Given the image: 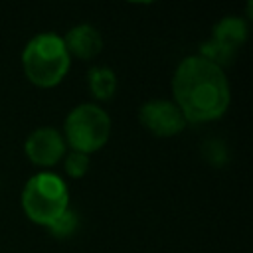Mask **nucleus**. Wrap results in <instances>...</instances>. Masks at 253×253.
Masks as SVG:
<instances>
[{"mask_svg":"<svg viewBox=\"0 0 253 253\" xmlns=\"http://www.w3.org/2000/svg\"><path fill=\"white\" fill-rule=\"evenodd\" d=\"M77 225H79V217H77V213H75L71 208H67V210H65V211H63L51 225H47V231H49L51 235L63 239V237L73 235L75 229H77Z\"/></svg>","mask_w":253,"mask_h":253,"instance_id":"obj_11","label":"nucleus"},{"mask_svg":"<svg viewBox=\"0 0 253 253\" xmlns=\"http://www.w3.org/2000/svg\"><path fill=\"white\" fill-rule=\"evenodd\" d=\"M138 123L154 136L168 138L180 134L188 121L172 99H150L138 109Z\"/></svg>","mask_w":253,"mask_h":253,"instance_id":"obj_5","label":"nucleus"},{"mask_svg":"<svg viewBox=\"0 0 253 253\" xmlns=\"http://www.w3.org/2000/svg\"><path fill=\"white\" fill-rule=\"evenodd\" d=\"M91 168V156L75 150H67L63 156V170L69 178H83Z\"/></svg>","mask_w":253,"mask_h":253,"instance_id":"obj_10","label":"nucleus"},{"mask_svg":"<svg viewBox=\"0 0 253 253\" xmlns=\"http://www.w3.org/2000/svg\"><path fill=\"white\" fill-rule=\"evenodd\" d=\"M87 85L95 101H109L115 97L117 91V75L111 67L93 65L87 73Z\"/></svg>","mask_w":253,"mask_h":253,"instance_id":"obj_9","label":"nucleus"},{"mask_svg":"<svg viewBox=\"0 0 253 253\" xmlns=\"http://www.w3.org/2000/svg\"><path fill=\"white\" fill-rule=\"evenodd\" d=\"M172 101L188 123H211L225 115L231 89L225 69L202 55L184 57L172 75Z\"/></svg>","mask_w":253,"mask_h":253,"instance_id":"obj_1","label":"nucleus"},{"mask_svg":"<svg viewBox=\"0 0 253 253\" xmlns=\"http://www.w3.org/2000/svg\"><path fill=\"white\" fill-rule=\"evenodd\" d=\"M210 40L225 47L227 51L235 53L237 47L243 45V42L247 40V24L239 16H225L219 22H215Z\"/></svg>","mask_w":253,"mask_h":253,"instance_id":"obj_8","label":"nucleus"},{"mask_svg":"<svg viewBox=\"0 0 253 253\" xmlns=\"http://www.w3.org/2000/svg\"><path fill=\"white\" fill-rule=\"evenodd\" d=\"M61 38L71 59L75 57L81 61H89L95 59L103 49V36L91 24H75Z\"/></svg>","mask_w":253,"mask_h":253,"instance_id":"obj_7","label":"nucleus"},{"mask_svg":"<svg viewBox=\"0 0 253 253\" xmlns=\"http://www.w3.org/2000/svg\"><path fill=\"white\" fill-rule=\"evenodd\" d=\"M65 152H67V144L63 140L61 130L55 126H38L28 134L24 142L26 158L40 168H51L59 164Z\"/></svg>","mask_w":253,"mask_h":253,"instance_id":"obj_6","label":"nucleus"},{"mask_svg":"<svg viewBox=\"0 0 253 253\" xmlns=\"http://www.w3.org/2000/svg\"><path fill=\"white\" fill-rule=\"evenodd\" d=\"M61 134L69 150L91 156L109 142L111 117L97 103H81L67 113Z\"/></svg>","mask_w":253,"mask_h":253,"instance_id":"obj_4","label":"nucleus"},{"mask_svg":"<svg viewBox=\"0 0 253 253\" xmlns=\"http://www.w3.org/2000/svg\"><path fill=\"white\" fill-rule=\"evenodd\" d=\"M71 67L63 38L55 32H40L22 49V69L28 81L40 89L59 85Z\"/></svg>","mask_w":253,"mask_h":253,"instance_id":"obj_2","label":"nucleus"},{"mask_svg":"<svg viewBox=\"0 0 253 253\" xmlns=\"http://www.w3.org/2000/svg\"><path fill=\"white\" fill-rule=\"evenodd\" d=\"M69 208V190L59 174L42 170L30 176L22 188V210L38 225H51Z\"/></svg>","mask_w":253,"mask_h":253,"instance_id":"obj_3","label":"nucleus"}]
</instances>
